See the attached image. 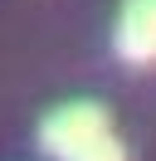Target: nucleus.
I'll return each instance as SVG.
<instances>
[{
	"instance_id": "obj_1",
	"label": "nucleus",
	"mask_w": 156,
	"mask_h": 161,
	"mask_svg": "<svg viewBox=\"0 0 156 161\" xmlns=\"http://www.w3.org/2000/svg\"><path fill=\"white\" fill-rule=\"evenodd\" d=\"M107 132H112V117L103 103H64L39 122V142L54 161H73L83 147H93Z\"/></svg>"
},
{
	"instance_id": "obj_2",
	"label": "nucleus",
	"mask_w": 156,
	"mask_h": 161,
	"mask_svg": "<svg viewBox=\"0 0 156 161\" xmlns=\"http://www.w3.org/2000/svg\"><path fill=\"white\" fill-rule=\"evenodd\" d=\"M117 59L136 64H156V0H122V10H117Z\"/></svg>"
},
{
	"instance_id": "obj_3",
	"label": "nucleus",
	"mask_w": 156,
	"mask_h": 161,
	"mask_svg": "<svg viewBox=\"0 0 156 161\" xmlns=\"http://www.w3.org/2000/svg\"><path fill=\"white\" fill-rule=\"evenodd\" d=\"M73 161H127V147H122V137H117V132H107V137H98L93 147H83Z\"/></svg>"
}]
</instances>
